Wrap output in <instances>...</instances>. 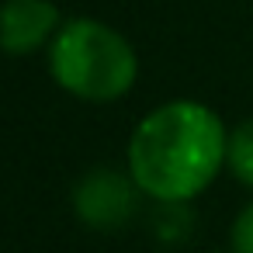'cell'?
<instances>
[{
    "mask_svg": "<svg viewBox=\"0 0 253 253\" xmlns=\"http://www.w3.org/2000/svg\"><path fill=\"white\" fill-rule=\"evenodd\" d=\"M229 135L218 115L198 101H170L149 111L128 142V173L156 201L180 205L201 194L222 160Z\"/></svg>",
    "mask_w": 253,
    "mask_h": 253,
    "instance_id": "1",
    "label": "cell"
},
{
    "mask_svg": "<svg viewBox=\"0 0 253 253\" xmlns=\"http://www.w3.org/2000/svg\"><path fill=\"white\" fill-rule=\"evenodd\" d=\"M49 70L56 84L80 101H115L135 84L139 59L115 28L94 18H73L52 39Z\"/></svg>",
    "mask_w": 253,
    "mask_h": 253,
    "instance_id": "2",
    "label": "cell"
},
{
    "mask_svg": "<svg viewBox=\"0 0 253 253\" xmlns=\"http://www.w3.org/2000/svg\"><path fill=\"white\" fill-rule=\"evenodd\" d=\"M73 205H77V215L87 225H94V229H118L132 215L135 191H132V184L122 173H115V170H94V173H87L77 184Z\"/></svg>",
    "mask_w": 253,
    "mask_h": 253,
    "instance_id": "3",
    "label": "cell"
},
{
    "mask_svg": "<svg viewBox=\"0 0 253 253\" xmlns=\"http://www.w3.org/2000/svg\"><path fill=\"white\" fill-rule=\"evenodd\" d=\"M59 11L49 0H4L0 4V49L28 56L59 35Z\"/></svg>",
    "mask_w": 253,
    "mask_h": 253,
    "instance_id": "4",
    "label": "cell"
},
{
    "mask_svg": "<svg viewBox=\"0 0 253 253\" xmlns=\"http://www.w3.org/2000/svg\"><path fill=\"white\" fill-rule=\"evenodd\" d=\"M225 163L229 170L253 187V118L243 122L232 135H229V146H225Z\"/></svg>",
    "mask_w": 253,
    "mask_h": 253,
    "instance_id": "5",
    "label": "cell"
},
{
    "mask_svg": "<svg viewBox=\"0 0 253 253\" xmlns=\"http://www.w3.org/2000/svg\"><path fill=\"white\" fill-rule=\"evenodd\" d=\"M232 250L236 253H253V205H246L232 222Z\"/></svg>",
    "mask_w": 253,
    "mask_h": 253,
    "instance_id": "6",
    "label": "cell"
}]
</instances>
